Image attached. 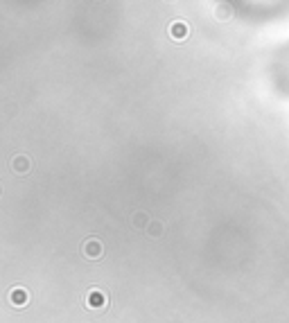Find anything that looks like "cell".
<instances>
[{"label":"cell","instance_id":"7","mask_svg":"<svg viewBox=\"0 0 289 323\" xmlns=\"http://www.w3.org/2000/svg\"><path fill=\"white\" fill-rule=\"evenodd\" d=\"M147 235L149 238H163V233H165V224L163 222H156V219H151L149 226H147Z\"/></svg>","mask_w":289,"mask_h":323},{"label":"cell","instance_id":"6","mask_svg":"<svg viewBox=\"0 0 289 323\" xmlns=\"http://www.w3.org/2000/svg\"><path fill=\"white\" fill-rule=\"evenodd\" d=\"M151 219L144 215V210H136L131 215V226L136 228V231H147V226H149Z\"/></svg>","mask_w":289,"mask_h":323},{"label":"cell","instance_id":"2","mask_svg":"<svg viewBox=\"0 0 289 323\" xmlns=\"http://www.w3.org/2000/svg\"><path fill=\"white\" fill-rule=\"evenodd\" d=\"M81 256L86 260H99L104 256V246H102V242L97 238H88L84 242V246H81Z\"/></svg>","mask_w":289,"mask_h":323},{"label":"cell","instance_id":"4","mask_svg":"<svg viewBox=\"0 0 289 323\" xmlns=\"http://www.w3.org/2000/svg\"><path fill=\"white\" fill-rule=\"evenodd\" d=\"M170 36L174 41H185L190 36V25L185 20H172L170 23Z\"/></svg>","mask_w":289,"mask_h":323},{"label":"cell","instance_id":"3","mask_svg":"<svg viewBox=\"0 0 289 323\" xmlns=\"http://www.w3.org/2000/svg\"><path fill=\"white\" fill-rule=\"evenodd\" d=\"M7 301H9V305H14V307H25V305L30 303V291H27L25 287H14V290L7 294Z\"/></svg>","mask_w":289,"mask_h":323},{"label":"cell","instance_id":"1","mask_svg":"<svg viewBox=\"0 0 289 323\" xmlns=\"http://www.w3.org/2000/svg\"><path fill=\"white\" fill-rule=\"evenodd\" d=\"M86 307L88 310H95V312H104L111 307V301H109V294L104 290H91L86 294Z\"/></svg>","mask_w":289,"mask_h":323},{"label":"cell","instance_id":"5","mask_svg":"<svg viewBox=\"0 0 289 323\" xmlns=\"http://www.w3.org/2000/svg\"><path fill=\"white\" fill-rule=\"evenodd\" d=\"M30 167H32V161H30V156H25V154H16L12 159V170L18 174V177H25L27 172H30Z\"/></svg>","mask_w":289,"mask_h":323}]
</instances>
